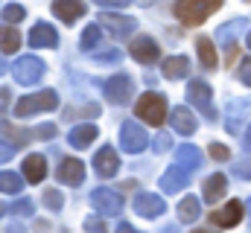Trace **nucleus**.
Wrapping results in <instances>:
<instances>
[{"label":"nucleus","mask_w":251,"mask_h":233,"mask_svg":"<svg viewBox=\"0 0 251 233\" xmlns=\"http://www.w3.org/2000/svg\"><path fill=\"white\" fill-rule=\"evenodd\" d=\"M210 155H213L216 161H228V158H231L228 146H219V143H213V146H210Z\"/></svg>","instance_id":"40"},{"label":"nucleus","mask_w":251,"mask_h":233,"mask_svg":"<svg viewBox=\"0 0 251 233\" xmlns=\"http://www.w3.org/2000/svg\"><path fill=\"white\" fill-rule=\"evenodd\" d=\"M32 210H35V207H32L29 198H18V201L9 207V213H15V216H32Z\"/></svg>","instance_id":"34"},{"label":"nucleus","mask_w":251,"mask_h":233,"mask_svg":"<svg viewBox=\"0 0 251 233\" xmlns=\"http://www.w3.org/2000/svg\"><path fill=\"white\" fill-rule=\"evenodd\" d=\"M176 163H178V166H184L187 172H193V169H199V166H201V152H199L196 146L184 143V146H178V149H176Z\"/></svg>","instance_id":"23"},{"label":"nucleus","mask_w":251,"mask_h":233,"mask_svg":"<svg viewBox=\"0 0 251 233\" xmlns=\"http://www.w3.org/2000/svg\"><path fill=\"white\" fill-rule=\"evenodd\" d=\"M131 93H134V85H131V79L126 73H117V76H111L105 82V99L114 102V105H126L131 99Z\"/></svg>","instance_id":"8"},{"label":"nucleus","mask_w":251,"mask_h":233,"mask_svg":"<svg viewBox=\"0 0 251 233\" xmlns=\"http://www.w3.org/2000/svg\"><path fill=\"white\" fill-rule=\"evenodd\" d=\"M94 140H97V125H94V122H82V125H76V128L67 134V143H70L73 149H88Z\"/></svg>","instance_id":"18"},{"label":"nucleus","mask_w":251,"mask_h":233,"mask_svg":"<svg viewBox=\"0 0 251 233\" xmlns=\"http://www.w3.org/2000/svg\"><path fill=\"white\" fill-rule=\"evenodd\" d=\"M44 204H47L50 210H62L64 207V195L59 192V189H47V192H44Z\"/></svg>","instance_id":"33"},{"label":"nucleus","mask_w":251,"mask_h":233,"mask_svg":"<svg viewBox=\"0 0 251 233\" xmlns=\"http://www.w3.org/2000/svg\"><path fill=\"white\" fill-rule=\"evenodd\" d=\"M170 119H173V128L178 131V134H184V137H190L193 131H196V116L190 114L184 105H178V108H173V114H170Z\"/></svg>","instance_id":"24"},{"label":"nucleus","mask_w":251,"mask_h":233,"mask_svg":"<svg viewBox=\"0 0 251 233\" xmlns=\"http://www.w3.org/2000/svg\"><path fill=\"white\" fill-rule=\"evenodd\" d=\"M228 192V178L222 172H216V175H210L207 181H204V201H210V204H216L222 195Z\"/></svg>","instance_id":"21"},{"label":"nucleus","mask_w":251,"mask_h":233,"mask_svg":"<svg viewBox=\"0 0 251 233\" xmlns=\"http://www.w3.org/2000/svg\"><path fill=\"white\" fill-rule=\"evenodd\" d=\"M100 6H126V3H131V0H97Z\"/></svg>","instance_id":"43"},{"label":"nucleus","mask_w":251,"mask_h":233,"mask_svg":"<svg viewBox=\"0 0 251 233\" xmlns=\"http://www.w3.org/2000/svg\"><path fill=\"white\" fill-rule=\"evenodd\" d=\"M29 44L32 47H56L59 44V35L50 23H35L32 32H29Z\"/></svg>","instance_id":"20"},{"label":"nucleus","mask_w":251,"mask_h":233,"mask_svg":"<svg viewBox=\"0 0 251 233\" xmlns=\"http://www.w3.org/2000/svg\"><path fill=\"white\" fill-rule=\"evenodd\" d=\"M85 231L88 233H108V228H105L102 216H91V219H85Z\"/></svg>","instance_id":"35"},{"label":"nucleus","mask_w":251,"mask_h":233,"mask_svg":"<svg viewBox=\"0 0 251 233\" xmlns=\"http://www.w3.org/2000/svg\"><path fill=\"white\" fill-rule=\"evenodd\" d=\"M6 70H12V67H9V64H6V61L0 58V73H6Z\"/></svg>","instance_id":"47"},{"label":"nucleus","mask_w":251,"mask_h":233,"mask_svg":"<svg viewBox=\"0 0 251 233\" xmlns=\"http://www.w3.org/2000/svg\"><path fill=\"white\" fill-rule=\"evenodd\" d=\"M164 79H170V82H178V79H184L190 70V58L187 56H173L164 61Z\"/></svg>","instance_id":"22"},{"label":"nucleus","mask_w":251,"mask_h":233,"mask_svg":"<svg viewBox=\"0 0 251 233\" xmlns=\"http://www.w3.org/2000/svg\"><path fill=\"white\" fill-rule=\"evenodd\" d=\"M56 105H59V93H56V91H38V93L24 96V99L15 105V114L29 116V114H38V111H53Z\"/></svg>","instance_id":"3"},{"label":"nucleus","mask_w":251,"mask_h":233,"mask_svg":"<svg viewBox=\"0 0 251 233\" xmlns=\"http://www.w3.org/2000/svg\"><path fill=\"white\" fill-rule=\"evenodd\" d=\"M56 178L62 184H67V186H79L85 181V163L76 161V158H67V161H62V166L56 169Z\"/></svg>","instance_id":"14"},{"label":"nucleus","mask_w":251,"mask_h":233,"mask_svg":"<svg viewBox=\"0 0 251 233\" xmlns=\"http://www.w3.org/2000/svg\"><path fill=\"white\" fill-rule=\"evenodd\" d=\"M249 111H251V96H246V99H231L228 102V111H225V128L231 134H240L243 131V119L249 116Z\"/></svg>","instance_id":"10"},{"label":"nucleus","mask_w":251,"mask_h":233,"mask_svg":"<svg viewBox=\"0 0 251 233\" xmlns=\"http://www.w3.org/2000/svg\"><path fill=\"white\" fill-rule=\"evenodd\" d=\"M15 143H6V140H0V163H6V161H12V155H15Z\"/></svg>","instance_id":"39"},{"label":"nucleus","mask_w":251,"mask_h":233,"mask_svg":"<svg viewBox=\"0 0 251 233\" xmlns=\"http://www.w3.org/2000/svg\"><path fill=\"white\" fill-rule=\"evenodd\" d=\"M120 58V50H105V53H97L94 61H117Z\"/></svg>","instance_id":"42"},{"label":"nucleus","mask_w":251,"mask_h":233,"mask_svg":"<svg viewBox=\"0 0 251 233\" xmlns=\"http://www.w3.org/2000/svg\"><path fill=\"white\" fill-rule=\"evenodd\" d=\"M193 233H213V231H193Z\"/></svg>","instance_id":"52"},{"label":"nucleus","mask_w":251,"mask_h":233,"mask_svg":"<svg viewBox=\"0 0 251 233\" xmlns=\"http://www.w3.org/2000/svg\"><path fill=\"white\" fill-rule=\"evenodd\" d=\"M100 38H102V26H100V23H91V26L82 32V41H79V47H82V50H94V47L100 44Z\"/></svg>","instance_id":"30"},{"label":"nucleus","mask_w":251,"mask_h":233,"mask_svg":"<svg viewBox=\"0 0 251 233\" xmlns=\"http://www.w3.org/2000/svg\"><path fill=\"white\" fill-rule=\"evenodd\" d=\"M237 76H240V82H243V85H249V88H251V58H243V64H240Z\"/></svg>","instance_id":"37"},{"label":"nucleus","mask_w":251,"mask_h":233,"mask_svg":"<svg viewBox=\"0 0 251 233\" xmlns=\"http://www.w3.org/2000/svg\"><path fill=\"white\" fill-rule=\"evenodd\" d=\"M210 85L207 82H201V79H193L187 85V99L190 105H196V111H201V114L207 116L210 122L216 119V111H213V102H210Z\"/></svg>","instance_id":"5"},{"label":"nucleus","mask_w":251,"mask_h":233,"mask_svg":"<svg viewBox=\"0 0 251 233\" xmlns=\"http://www.w3.org/2000/svg\"><path fill=\"white\" fill-rule=\"evenodd\" d=\"M0 128H3V134H6V137H15V146H24V143H29V140L35 137L32 131H21V128H15L12 122H3Z\"/></svg>","instance_id":"31"},{"label":"nucleus","mask_w":251,"mask_h":233,"mask_svg":"<svg viewBox=\"0 0 251 233\" xmlns=\"http://www.w3.org/2000/svg\"><path fill=\"white\" fill-rule=\"evenodd\" d=\"M24 189V178L18 172H0V192H9V195H18Z\"/></svg>","instance_id":"29"},{"label":"nucleus","mask_w":251,"mask_h":233,"mask_svg":"<svg viewBox=\"0 0 251 233\" xmlns=\"http://www.w3.org/2000/svg\"><path fill=\"white\" fill-rule=\"evenodd\" d=\"M94 169L100 178H114L117 169H120V158H117V152L111 149V146H102L97 155H94Z\"/></svg>","instance_id":"12"},{"label":"nucleus","mask_w":251,"mask_h":233,"mask_svg":"<svg viewBox=\"0 0 251 233\" xmlns=\"http://www.w3.org/2000/svg\"><path fill=\"white\" fill-rule=\"evenodd\" d=\"M137 3H143V6H149V3H155V0H137Z\"/></svg>","instance_id":"51"},{"label":"nucleus","mask_w":251,"mask_h":233,"mask_svg":"<svg viewBox=\"0 0 251 233\" xmlns=\"http://www.w3.org/2000/svg\"><path fill=\"white\" fill-rule=\"evenodd\" d=\"M91 204H94V210H97L100 216H117V213L123 210V195H120L117 189L102 186V189H94V192H91Z\"/></svg>","instance_id":"7"},{"label":"nucleus","mask_w":251,"mask_h":233,"mask_svg":"<svg viewBox=\"0 0 251 233\" xmlns=\"http://www.w3.org/2000/svg\"><path fill=\"white\" fill-rule=\"evenodd\" d=\"M6 210H9V207H6V204H0V219H3V213H6Z\"/></svg>","instance_id":"50"},{"label":"nucleus","mask_w":251,"mask_h":233,"mask_svg":"<svg viewBox=\"0 0 251 233\" xmlns=\"http://www.w3.org/2000/svg\"><path fill=\"white\" fill-rule=\"evenodd\" d=\"M246 146H251V128L246 131Z\"/></svg>","instance_id":"49"},{"label":"nucleus","mask_w":251,"mask_h":233,"mask_svg":"<svg viewBox=\"0 0 251 233\" xmlns=\"http://www.w3.org/2000/svg\"><path fill=\"white\" fill-rule=\"evenodd\" d=\"M222 6V0H178L176 3V18L184 26H199L204 23L216 9Z\"/></svg>","instance_id":"1"},{"label":"nucleus","mask_w":251,"mask_h":233,"mask_svg":"<svg viewBox=\"0 0 251 233\" xmlns=\"http://www.w3.org/2000/svg\"><path fill=\"white\" fill-rule=\"evenodd\" d=\"M120 146H123L126 155H140L146 146H149V137H146V131L137 125V122H123L120 125Z\"/></svg>","instance_id":"6"},{"label":"nucleus","mask_w":251,"mask_h":233,"mask_svg":"<svg viewBox=\"0 0 251 233\" xmlns=\"http://www.w3.org/2000/svg\"><path fill=\"white\" fill-rule=\"evenodd\" d=\"M249 47H251V32H249Z\"/></svg>","instance_id":"53"},{"label":"nucleus","mask_w":251,"mask_h":233,"mask_svg":"<svg viewBox=\"0 0 251 233\" xmlns=\"http://www.w3.org/2000/svg\"><path fill=\"white\" fill-rule=\"evenodd\" d=\"M32 134H35V137H44V140H47V137H56V125H53V122H44V125L32 128Z\"/></svg>","instance_id":"38"},{"label":"nucleus","mask_w":251,"mask_h":233,"mask_svg":"<svg viewBox=\"0 0 251 233\" xmlns=\"http://www.w3.org/2000/svg\"><path fill=\"white\" fill-rule=\"evenodd\" d=\"M21 47V35L15 26H0V50L3 53H15Z\"/></svg>","instance_id":"28"},{"label":"nucleus","mask_w":251,"mask_h":233,"mask_svg":"<svg viewBox=\"0 0 251 233\" xmlns=\"http://www.w3.org/2000/svg\"><path fill=\"white\" fill-rule=\"evenodd\" d=\"M53 15L62 18L64 23H73L76 18L85 15V3L82 0H53Z\"/></svg>","instance_id":"17"},{"label":"nucleus","mask_w":251,"mask_h":233,"mask_svg":"<svg viewBox=\"0 0 251 233\" xmlns=\"http://www.w3.org/2000/svg\"><path fill=\"white\" fill-rule=\"evenodd\" d=\"M164 210H167V204H164L161 195H155V192H137V198H134V213H137V216H143V219H158Z\"/></svg>","instance_id":"11"},{"label":"nucleus","mask_w":251,"mask_h":233,"mask_svg":"<svg viewBox=\"0 0 251 233\" xmlns=\"http://www.w3.org/2000/svg\"><path fill=\"white\" fill-rule=\"evenodd\" d=\"M170 143H173V137H170V134H158V137H155V152H167V149H170Z\"/></svg>","instance_id":"41"},{"label":"nucleus","mask_w":251,"mask_h":233,"mask_svg":"<svg viewBox=\"0 0 251 233\" xmlns=\"http://www.w3.org/2000/svg\"><path fill=\"white\" fill-rule=\"evenodd\" d=\"M176 210H178V222L190 225V222H196V219L201 216V201H199L196 195H187V198H181V204H178Z\"/></svg>","instance_id":"25"},{"label":"nucleus","mask_w":251,"mask_h":233,"mask_svg":"<svg viewBox=\"0 0 251 233\" xmlns=\"http://www.w3.org/2000/svg\"><path fill=\"white\" fill-rule=\"evenodd\" d=\"M243 201H228L222 210H216L213 213V225H219V228H237L240 225V219H243Z\"/></svg>","instance_id":"15"},{"label":"nucleus","mask_w":251,"mask_h":233,"mask_svg":"<svg viewBox=\"0 0 251 233\" xmlns=\"http://www.w3.org/2000/svg\"><path fill=\"white\" fill-rule=\"evenodd\" d=\"M44 73H47V67H44V61L38 56H21L15 64H12V76H15V82L18 85H38L41 79H44Z\"/></svg>","instance_id":"2"},{"label":"nucleus","mask_w":251,"mask_h":233,"mask_svg":"<svg viewBox=\"0 0 251 233\" xmlns=\"http://www.w3.org/2000/svg\"><path fill=\"white\" fill-rule=\"evenodd\" d=\"M187 184H190V172L184 166H178V163L161 175V189H164V192H178V189H184Z\"/></svg>","instance_id":"16"},{"label":"nucleus","mask_w":251,"mask_h":233,"mask_svg":"<svg viewBox=\"0 0 251 233\" xmlns=\"http://www.w3.org/2000/svg\"><path fill=\"white\" fill-rule=\"evenodd\" d=\"M128 53L137 58L140 64H155V61H158V56H161V47H158L149 35H140V38H134V41H131Z\"/></svg>","instance_id":"13"},{"label":"nucleus","mask_w":251,"mask_h":233,"mask_svg":"<svg viewBox=\"0 0 251 233\" xmlns=\"http://www.w3.org/2000/svg\"><path fill=\"white\" fill-rule=\"evenodd\" d=\"M117 233H140V231H134V228H131V225H120V228H117Z\"/></svg>","instance_id":"44"},{"label":"nucleus","mask_w":251,"mask_h":233,"mask_svg":"<svg viewBox=\"0 0 251 233\" xmlns=\"http://www.w3.org/2000/svg\"><path fill=\"white\" fill-rule=\"evenodd\" d=\"M196 50H199V58H201V64L207 67V70H213L216 67V50H213V44H210V38H199L196 41Z\"/></svg>","instance_id":"27"},{"label":"nucleus","mask_w":251,"mask_h":233,"mask_svg":"<svg viewBox=\"0 0 251 233\" xmlns=\"http://www.w3.org/2000/svg\"><path fill=\"white\" fill-rule=\"evenodd\" d=\"M97 23H102V29H108L114 38H126V35H131L134 26H137L134 18H123V15H114V12H102Z\"/></svg>","instance_id":"9"},{"label":"nucleus","mask_w":251,"mask_h":233,"mask_svg":"<svg viewBox=\"0 0 251 233\" xmlns=\"http://www.w3.org/2000/svg\"><path fill=\"white\" fill-rule=\"evenodd\" d=\"M6 233H24V228H21V225H12V228H9Z\"/></svg>","instance_id":"45"},{"label":"nucleus","mask_w":251,"mask_h":233,"mask_svg":"<svg viewBox=\"0 0 251 233\" xmlns=\"http://www.w3.org/2000/svg\"><path fill=\"white\" fill-rule=\"evenodd\" d=\"M231 169H234V175H237V178L251 181V158H243V161H240V163H234Z\"/></svg>","instance_id":"36"},{"label":"nucleus","mask_w":251,"mask_h":233,"mask_svg":"<svg viewBox=\"0 0 251 233\" xmlns=\"http://www.w3.org/2000/svg\"><path fill=\"white\" fill-rule=\"evenodd\" d=\"M161 233H178V228H173V225H167V228H164Z\"/></svg>","instance_id":"46"},{"label":"nucleus","mask_w":251,"mask_h":233,"mask_svg":"<svg viewBox=\"0 0 251 233\" xmlns=\"http://www.w3.org/2000/svg\"><path fill=\"white\" fill-rule=\"evenodd\" d=\"M24 15H26V12H24V6H18V3H12V6L3 9V21H6V23H18V21H24Z\"/></svg>","instance_id":"32"},{"label":"nucleus","mask_w":251,"mask_h":233,"mask_svg":"<svg viewBox=\"0 0 251 233\" xmlns=\"http://www.w3.org/2000/svg\"><path fill=\"white\" fill-rule=\"evenodd\" d=\"M246 23H249L246 18H243V21L237 18V21H231V23H225V26L219 29V44L228 50V56H234V47H237V44H234V35H237V32H240Z\"/></svg>","instance_id":"26"},{"label":"nucleus","mask_w":251,"mask_h":233,"mask_svg":"<svg viewBox=\"0 0 251 233\" xmlns=\"http://www.w3.org/2000/svg\"><path fill=\"white\" fill-rule=\"evenodd\" d=\"M134 111H137L140 119H146L149 125H161L167 119V99L161 93H143L137 99V108Z\"/></svg>","instance_id":"4"},{"label":"nucleus","mask_w":251,"mask_h":233,"mask_svg":"<svg viewBox=\"0 0 251 233\" xmlns=\"http://www.w3.org/2000/svg\"><path fill=\"white\" fill-rule=\"evenodd\" d=\"M24 178L29 184H41L47 178V161H44V155H29L24 161Z\"/></svg>","instance_id":"19"},{"label":"nucleus","mask_w":251,"mask_h":233,"mask_svg":"<svg viewBox=\"0 0 251 233\" xmlns=\"http://www.w3.org/2000/svg\"><path fill=\"white\" fill-rule=\"evenodd\" d=\"M246 213H249V222H251V198L246 201Z\"/></svg>","instance_id":"48"}]
</instances>
